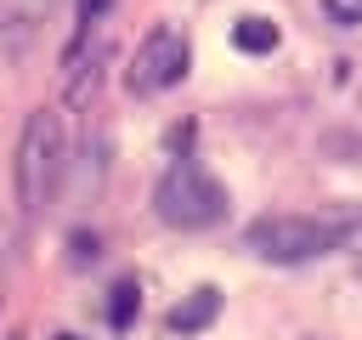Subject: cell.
I'll list each match as a JSON object with an SVG mask.
<instances>
[{
	"label": "cell",
	"mask_w": 362,
	"mask_h": 340,
	"mask_svg": "<svg viewBox=\"0 0 362 340\" xmlns=\"http://www.w3.org/2000/svg\"><path fill=\"white\" fill-rule=\"evenodd\" d=\"M362 221L351 210H328V215H260L249 221L243 244L272 261V266H300V261H317V255H334Z\"/></svg>",
	"instance_id": "6da1fadb"
},
{
	"label": "cell",
	"mask_w": 362,
	"mask_h": 340,
	"mask_svg": "<svg viewBox=\"0 0 362 340\" xmlns=\"http://www.w3.org/2000/svg\"><path fill=\"white\" fill-rule=\"evenodd\" d=\"M153 210H158L164 227L198 232V227H215V221L226 215V187H221L204 164H192V159L181 153V159L158 176V187H153Z\"/></svg>",
	"instance_id": "7a4b0ae2"
},
{
	"label": "cell",
	"mask_w": 362,
	"mask_h": 340,
	"mask_svg": "<svg viewBox=\"0 0 362 340\" xmlns=\"http://www.w3.org/2000/svg\"><path fill=\"white\" fill-rule=\"evenodd\" d=\"M57 181H62V125H57V113H34L23 125V142H17V198H23V210L40 215L51 204Z\"/></svg>",
	"instance_id": "3957f363"
},
{
	"label": "cell",
	"mask_w": 362,
	"mask_h": 340,
	"mask_svg": "<svg viewBox=\"0 0 362 340\" xmlns=\"http://www.w3.org/2000/svg\"><path fill=\"white\" fill-rule=\"evenodd\" d=\"M181 74H187V34L170 28V23H158V28L136 45L124 79H130L136 96H164L170 85H181Z\"/></svg>",
	"instance_id": "277c9868"
},
{
	"label": "cell",
	"mask_w": 362,
	"mask_h": 340,
	"mask_svg": "<svg viewBox=\"0 0 362 340\" xmlns=\"http://www.w3.org/2000/svg\"><path fill=\"white\" fill-rule=\"evenodd\" d=\"M221 317V289H192L181 306H170V329L175 334H198Z\"/></svg>",
	"instance_id": "5b68a950"
},
{
	"label": "cell",
	"mask_w": 362,
	"mask_h": 340,
	"mask_svg": "<svg viewBox=\"0 0 362 340\" xmlns=\"http://www.w3.org/2000/svg\"><path fill=\"white\" fill-rule=\"evenodd\" d=\"M51 6H57V0H0V28H6V40L23 45V40L51 17Z\"/></svg>",
	"instance_id": "8992f818"
},
{
	"label": "cell",
	"mask_w": 362,
	"mask_h": 340,
	"mask_svg": "<svg viewBox=\"0 0 362 340\" xmlns=\"http://www.w3.org/2000/svg\"><path fill=\"white\" fill-rule=\"evenodd\" d=\"M232 45H238V51H272V45H277V23H266V17H238V23H232Z\"/></svg>",
	"instance_id": "52a82bcc"
},
{
	"label": "cell",
	"mask_w": 362,
	"mask_h": 340,
	"mask_svg": "<svg viewBox=\"0 0 362 340\" xmlns=\"http://www.w3.org/2000/svg\"><path fill=\"white\" fill-rule=\"evenodd\" d=\"M136 306H141V289H136V278L113 283V300H107V323H113V329H130V323H136Z\"/></svg>",
	"instance_id": "ba28073f"
},
{
	"label": "cell",
	"mask_w": 362,
	"mask_h": 340,
	"mask_svg": "<svg viewBox=\"0 0 362 340\" xmlns=\"http://www.w3.org/2000/svg\"><path fill=\"white\" fill-rule=\"evenodd\" d=\"M322 11L334 23H362V0H322Z\"/></svg>",
	"instance_id": "9c48e42d"
},
{
	"label": "cell",
	"mask_w": 362,
	"mask_h": 340,
	"mask_svg": "<svg viewBox=\"0 0 362 340\" xmlns=\"http://www.w3.org/2000/svg\"><path fill=\"white\" fill-rule=\"evenodd\" d=\"M107 6H113V0H79V28H96V23L107 17Z\"/></svg>",
	"instance_id": "30bf717a"
},
{
	"label": "cell",
	"mask_w": 362,
	"mask_h": 340,
	"mask_svg": "<svg viewBox=\"0 0 362 340\" xmlns=\"http://www.w3.org/2000/svg\"><path fill=\"white\" fill-rule=\"evenodd\" d=\"M90 255H96V238L79 232V238H74V261H90Z\"/></svg>",
	"instance_id": "8fae6325"
},
{
	"label": "cell",
	"mask_w": 362,
	"mask_h": 340,
	"mask_svg": "<svg viewBox=\"0 0 362 340\" xmlns=\"http://www.w3.org/2000/svg\"><path fill=\"white\" fill-rule=\"evenodd\" d=\"M57 340H79V334H57Z\"/></svg>",
	"instance_id": "7c38bea8"
}]
</instances>
